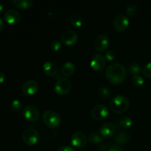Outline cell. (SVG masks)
Wrapping results in <instances>:
<instances>
[{
	"instance_id": "obj_1",
	"label": "cell",
	"mask_w": 151,
	"mask_h": 151,
	"mask_svg": "<svg viewBox=\"0 0 151 151\" xmlns=\"http://www.w3.org/2000/svg\"><path fill=\"white\" fill-rule=\"evenodd\" d=\"M126 69L120 63H113L109 65L106 70V78L112 84H120L126 78Z\"/></svg>"
},
{
	"instance_id": "obj_2",
	"label": "cell",
	"mask_w": 151,
	"mask_h": 151,
	"mask_svg": "<svg viewBox=\"0 0 151 151\" xmlns=\"http://www.w3.org/2000/svg\"><path fill=\"white\" fill-rule=\"evenodd\" d=\"M110 109L114 113L122 114L126 111L130 106L129 99L124 95H116L109 103Z\"/></svg>"
},
{
	"instance_id": "obj_3",
	"label": "cell",
	"mask_w": 151,
	"mask_h": 151,
	"mask_svg": "<svg viewBox=\"0 0 151 151\" xmlns=\"http://www.w3.org/2000/svg\"><path fill=\"white\" fill-rule=\"evenodd\" d=\"M42 119L46 125L50 128H55L58 126L61 122L60 116L53 110L45 111L42 114Z\"/></svg>"
},
{
	"instance_id": "obj_4",
	"label": "cell",
	"mask_w": 151,
	"mask_h": 151,
	"mask_svg": "<svg viewBox=\"0 0 151 151\" xmlns=\"http://www.w3.org/2000/svg\"><path fill=\"white\" fill-rule=\"evenodd\" d=\"M40 138L39 134L33 128H27L22 134V140L26 145L29 146L37 144Z\"/></svg>"
},
{
	"instance_id": "obj_5",
	"label": "cell",
	"mask_w": 151,
	"mask_h": 151,
	"mask_svg": "<svg viewBox=\"0 0 151 151\" xmlns=\"http://www.w3.org/2000/svg\"><path fill=\"white\" fill-rule=\"evenodd\" d=\"M72 88V83L68 78H61L56 82L55 90L60 95H65L70 91Z\"/></svg>"
},
{
	"instance_id": "obj_6",
	"label": "cell",
	"mask_w": 151,
	"mask_h": 151,
	"mask_svg": "<svg viewBox=\"0 0 151 151\" xmlns=\"http://www.w3.org/2000/svg\"><path fill=\"white\" fill-rule=\"evenodd\" d=\"M23 116L29 122H35L39 119L40 112L38 108L34 105H28L23 109Z\"/></svg>"
},
{
	"instance_id": "obj_7",
	"label": "cell",
	"mask_w": 151,
	"mask_h": 151,
	"mask_svg": "<svg viewBox=\"0 0 151 151\" xmlns=\"http://www.w3.org/2000/svg\"><path fill=\"white\" fill-rule=\"evenodd\" d=\"M109 114V109L105 105L97 104L91 109V115L95 120H103Z\"/></svg>"
},
{
	"instance_id": "obj_8",
	"label": "cell",
	"mask_w": 151,
	"mask_h": 151,
	"mask_svg": "<svg viewBox=\"0 0 151 151\" xmlns=\"http://www.w3.org/2000/svg\"><path fill=\"white\" fill-rule=\"evenodd\" d=\"M109 47V40L106 34H100L94 41V47L97 51L104 52Z\"/></svg>"
},
{
	"instance_id": "obj_9",
	"label": "cell",
	"mask_w": 151,
	"mask_h": 151,
	"mask_svg": "<svg viewBox=\"0 0 151 151\" xmlns=\"http://www.w3.org/2000/svg\"><path fill=\"white\" fill-rule=\"evenodd\" d=\"M129 23L130 21L126 16L123 14H119L114 19L113 26L116 30L122 32L127 29Z\"/></svg>"
},
{
	"instance_id": "obj_10",
	"label": "cell",
	"mask_w": 151,
	"mask_h": 151,
	"mask_svg": "<svg viewBox=\"0 0 151 151\" xmlns=\"http://www.w3.org/2000/svg\"><path fill=\"white\" fill-rule=\"evenodd\" d=\"M39 88V85L34 80L25 81L22 86V91L24 95L31 96L35 94Z\"/></svg>"
},
{
	"instance_id": "obj_11",
	"label": "cell",
	"mask_w": 151,
	"mask_h": 151,
	"mask_svg": "<svg viewBox=\"0 0 151 151\" xmlns=\"http://www.w3.org/2000/svg\"><path fill=\"white\" fill-rule=\"evenodd\" d=\"M71 143L72 146L77 148H82L86 145L87 137L83 132H75L71 137Z\"/></svg>"
},
{
	"instance_id": "obj_12",
	"label": "cell",
	"mask_w": 151,
	"mask_h": 151,
	"mask_svg": "<svg viewBox=\"0 0 151 151\" xmlns=\"http://www.w3.org/2000/svg\"><path fill=\"white\" fill-rule=\"evenodd\" d=\"M106 58L100 53L94 55L91 60V66L97 72H102L106 66Z\"/></svg>"
},
{
	"instance_id": "obj_13",
	"label": "cell",
	"mask_w": 151,
	"mask_h": 151,
	"mask_svg": "<svg viewBox=\"0 0 151 151\" xmlns=\"http://www.w3.org/2000/svg\"><path fill=\"white\" fill-rule=\"evenodd\" d=\"M60 38H61V41L65 45H73L78 41V34L75 31L67 29L62 33Z\"/></svg>"
},
{
	"instance_id": "obj_14",
	"label": "cell",
	"mask_w": 151,
	"mask_h": 151,
	"mask_svg": "<svg viewBox=\"0 0 151 151\" xmlns=\"http://www.w3.org/2000/svg\"><path fill=\"white\" fill-rule=\"evenodd\" d=\"M4 19L10 24H16L21 20V15L17 10L9 9L6 10L4 14Z\"/></svg>"
},
{
	"instance_id": "obj_15",
	"label": "cell",
	"mask_w": 151,
	"mask_h": 151,
	"mask_svg": "<svg viewBox=\"0 0 151 151\" xmlns=\"http://www.w3.org/2000/svg\"><path fill=\"white\" fill-rule=\"evenodd\" d=\"M116 128L113 124L106 122L103 124L100 128V135L105 139H110L114 135Z\"/></svg>"
},
{
	"instance_id": "obj_16",
	"label": "cell",
	"mask_w": 151,
	"mask_h": 151,
	"mask_svg": "<svg viewBox=\"0 0 151 151\" xmlns=\"http://www.w3.org/2000/svg\"><path fill=\"white\" fill-rule=\"evenodd\" d=\"M43 70L44 73L48 76H54L58 73V65L55 62L52 61H47L43 64Z\"/></svg>"
},
{
	"instance_id": "obj_17",
	"label": "cell",
	"mask_w": 151,
	"mask_h": 151,
	"mask_svg": "<svg viewBox=\"0 0 151 151\" xmlns=\"http://www.w3.org/2000/svg\"><path fill=\"white\" fill-rule=\"evenodd\" d=\"M75 66L73 63L70 61L66 62L63 65L61 69L62 74L64 77H69L75 72Z\"/></svg>"
},
{
	"instance_id": "obj_18",
	"label": "cell",
	"mask_w": 151,
	"mask_h": 151,
	"mask_svg": "<svg viewBox=\"0 0 151 151\" xmlns=\"http://www.w3.org/2000/svg\"><path fill=\"white\" fill-rule=\"evenodd\" d=\"M129 139L130 135L128 133L125 131H120L116 134L114 137V141L117 143V145H123L128 142Z\"/></svg>"
},
{
	"instance_id": "obj_19",
	"label": "cell",
	"mask_w": 151,
	"mask_h": 151,
	"mask_svg": "<svg viewBox=\"0 0 151 151\" xmlns=\"http://www.w3.org/2000/svg\"><path fill=\"white\" fill-rule=\"evenodd\" d=\"M13 4L16 7L22 10L28 9L32 5L33 1L32 0H13Z\"/></svg>"
},
{
	"instance_id": "obj_20",
	"label": "cell",
	"mask_w": 151,
	"mask_h": 151,
	"mask_svg": "<svg viewBox=\"0 0 151 151\" xmlns=\"http://www.w3.org/2000/svg\"><path fill=\"white\" fill-rule=\"evenodd\" d=\"M70 23L74 27H81L83 24L82 16L78 13H73L70 17Z\"/></svg>"
},
{
	"instance_id": "obj_21",
	"label": "cell",
	"mask_w": 151,
	"mask_h": 151,
	"mask_svg": "<svg viewBox=\"0 0 151 151\" xmlns=\"http://www.w3.org/2000/svg\"><path fill=\"white\" fill-rule=\"evenodd\" d=\"M111 94V90L106 86L101 87V88H99V90H98L99 96H100V98L103 99V100L109 99V97H110Z\"/></svg>"
},
{
	"instance_id": "obj_22",
	"label": "cell",
	"mask_w": 151,
	"mask_h": 151,
	"mask_svg": "<svg viewBox=\"0 0 151 151\" xmlns=\"http://www.w3.org/2000/svg\"><path fill=\"white\" fill-rule=\"evenodd\" d=\"M132 122H133L130 116H123V117H122L119 120V125L123 128H128L129 127H131V125H132Z\"/></svg>"
},
{
	"instance_id": "obj_23",
	"label": "cell",
	"mask_w": 151,
	"mask_h": 151,
	"mask_svg": "<svg viewBox=\"0 0 151 151\" xmlns=\"http://www.w3.org/2000/svg\"><path fill=\"white\" fill-rule=\"evenodd\" d=\"M88 141L91 142L92 143H95V144H98L102 142V137L100 134H98L96 132H91L88 134Z\"/></svg>"
},
{
	"instance_id": "obj_24",
	"label": "cell",
	"mask_w": 151,
	"mask_h": 151,
	"mask_svg": "<svg viewBox=\"0 0 151 151\" xmlns=\"http://www.w3.org/2000/svg\"><path fill=\"white\" fill-rule=\"evenodd\" d=\"M10 107L13 111L19 112L22 110L23 106H22V102L19 101V100H14L11 102Z\"/></svg>"
},
{
	"instance_id": "obj_25",
	"label": "cell",
	"mask_w": 151,
	"mask_h": 151,
	"mask_svg": "<svg viewBox=\"0 0 151 151\" xmlns=\"http://www.w3.org/2000/svg\"><path fill=\"white\" fill-rule=\"evenodd\" d=\"M129 70L131 74H132L133 75H139V73L141 72V66L139 63L134 62V63H131V65H130Z\"/></svg>"
},
{
	"instance_id": "obj_26",
	"label": "cell",
	"mask_w": 151,
	"mask_h": 151,
	"mask_svg": "<svg viewBox=\"0 0 151 151\" xmlns=\"http://www.w3.org/2000/svg\"><path fill=\"white\" fill-rule=\"evenodd\" d=\"M131 82H132L133 85L136 87H140L141 86L143 85L144 83V79L142 77L139 75H134L131 79Z\"/></svg>"
},
{
	"instance_id": "obj_27",
	"label": "cell",
	"mask_w": 151,
	"mask_h": 151,
	"mask_svg": "<svg viewBox=\"0 0 151 151\" xmlns=\"http://www.w3.org/2000/svg\"><path fill=\"white\" fill-rule=\"evenodd\" d=\"M137 7L136 4H131L126 7V14L128 16H134L137 13Z\"/></svg>"
},
{
	"instance_id": "obj_28",
	"label": "cell",
	"mask_w": 151,
	"mask_h": 151,
	"mask_svg": "<svg viewBox=\"0 0 151 151\" xmlns=\"http://www.w3.org/2000/svg\"><path fill=\"white\" fill-rule=\"evenodd\" d=\"M143 75L147 78H151V62L146 63L142 69Z\"/></svg>"
},
{
	"instance_id": "obj_29",
	"label": "cell",
	"mask_w": 151,
	"mask_h": 151,
	"mask_svg": "<svg viewBox=\"0 0 151 151\" xmlns=\"http://www.w3.org/2000/svg\"><path fill=\"white\" fill-rule=\"evenodd\" d=\"M105 55H106V58L108 59L109 60H114L116 59V52H114V50H107V51L106 52V54H105Z\"/></svg>"
},
{
	"instance_id": "obj_30",
	"label": "cell",
	"mask_w": 151,
	"mask_h": 151,
	"mask_svg": "<svg viewBox=\"0 0 151 151\" xmlns=\"http://www.w3.org/2000/svg\"><path fill=\"white\" fill-rule=\"evenodd\" d=\"M61 47V43L58 39L53 40L51 43V48L55 51H58Z\"/></svg>"
},
{
	"instance_id": "obj_31",
	"label": "cell",
	"mask_w": 151,
	"mask_h": 151,
	"mask_svg": "<svg viewBox=\"0 0 151 151\" xmlns=\"http://www.w3.org/2000/svg\"><path fill=\"white\" fill-rule=\"evenodd\" d=\"M108 151H122V147L117 144L111 145V146H109Z\"/></svg>"
},
{
	"instance_id": "obj_32",
	"label": "cell",
	"mask_w": 151,
	"mask_h": 151,
	"mask_svg": "<svg viewBox=\"0 0 151 151\" xmlns=\"http://www.w3.org/2000/svg\"><path fill=\"white\" fill-rule=\"evenodd\" d=\"M57 151H75L74 149L72 147H71L70 146H68V145H63L61 147H59Z\"/></svg>"
},
{
	"instance_id": "obj_33",
	"label": "cell",
	"mask_w": 151,
	"mask_h": 151,
	"mask_svg": "<svg viewBox=\"0 0 151 151\" xmlns=\"http://www.w3.org/2000/svg\"><path fill=\"white\" fill-rule=\"evenodd\" d=\"M6 78V75L3 71H0V83H2L4 81Z\"/></svg>"
},
{
	"instance_id": "obj_34",
	"label": "cell",
	"mask_w": 151,
	"mask_h": 151,
	"mask_svg": "<svg viewBox=\"0 0 151 151\" xmlns=\"http://www.w3.org/2000/svg\"><path fill=\"white\" fill-rule=\"evenodd\" d=\"M4 21L3 19L0 17V32L2 31V29H4Z\"/></svg>"
},
{
	"instance_id": "obj_35",
	"label": "cell",
	"mask_w": 151,
	"mask_h": 151,
	"mask_svg": "<svg viewBox=\"0 0 151 151\" xmlns=\"http://www.w3.org/2000/svg\"><path fill=\"white\" fill-rule=\"evenodd\" d=\"M3 10H4V7H3V5L2 4H1V2H0V13H2Z\"/></svg>"
}]
</instances>
